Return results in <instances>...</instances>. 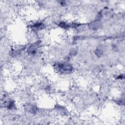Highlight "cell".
Listing matches in <instances>:
<instances>
[{
    "label": "cell",
    "instance_id": "6da1fadb",
    "mask_svg": "<svg viewBox=\"0 0 125 125\" xmlns=\"http://www.w3.org/2000/svg\"><path fill=\"white\" fill-rule=\"evenodd\" d=\"M57 68L59 71L65 73H69L72 70V66L66 63H59L57 65Z\"/></svg>",
    "mask_w": 125,
    "mask_h": 125
},
{
    "label": "cell",
    "instance_id": "7a4b0ae2",
    "mask_svg": "<svg viewBox=\"0 0 125 125\" xmlns=\"http://www.w3.org/2000/svg\"><path fill=\"white\" fill-rule=\"evenodd\" d=\"M39 42H36V43H33L32 45H31V46H30L28 47L27 49V51L29 54H34L36 52L39 44Z\"/></svg>",
    "mask_w": 125,
    "mask_h": 125
},
{
    "label": "cell",
    "instance_id": "3957f363",
    "mask_svg": "<svg viewBox=\"0 0 125 125\" xmlns=\"http://www.w3.org/2000/svg\"><path fill=\"white\" fill-rule=\"evenodd\" d=\"M43 25L42 23H37L32 26V28L36 30H40L43 28Z\"/></svg>",
    "mask_w": 125,
    "mask_h": 125
}]
</instances>
